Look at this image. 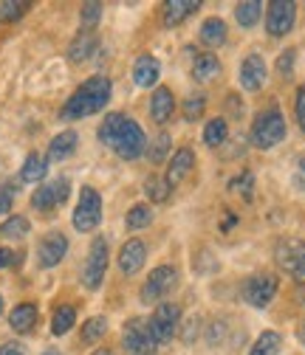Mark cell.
<instances>
[{"label": "cell", "mask_w": 305, "mask_h": 355, "mask_svg": "<svg viewBox=\"0 0 305 355\" xmlns=\"http://www.w3.org/2000/svg\"><path fill=\"white\" fill-rule=\"evenodd\" d=\"M99 141L105 147H110L124 161H136L147 150L145 130L124 113H108L105 116V121L99 124Z\"/></svg>", "instance_id": "cell-1"}, {"label": "cell", "mask_w": 305, "mask_h": 355, "mask_svg": "<svg viewBox=\"0 0 305 355\" xmlns=\"http://www.w3.org/2000/svg\"><path fill=\"white\" fill-rule=\"evenodd\" d=\"M110 94H113V85H110L108 76H91V79H85L76 91L68 96V102L63 105L60 116L65 121L94 116V113H99L110 102Z\"/></svg>", "instance_id": "cell-2"}, {"label": "cell", "mask_w": 305, "mask_h": 355, "mask_svg": "<svg viewBox=\"0 0 305 355\" xmlns=\"http://www.w3.org/2000/svg\"><path fill=\"white\" fill-rule=\"evenodd\" d=\"M283 139H286V116L280 113V107L272 105L266 110H260L252 124V144L257 150H272Z\"/></svg>", "instance_id": "cell-3"}, {"label": "cell", "mask_w": 305, "mask_h": 355, "mask_svg": "<svg viewBox=\"0 0 305 355\" xmlns=\"http://www.w3.org/2000/svg\"><path fill=\"white\" fill-rule=\"evenodd\" d=\"M99 220H102V195L94 187H82L79 203H76L74 217H71L74 229L82 232V234H88V232H94L99 226Z\"/></svg>", "instance_id": "cell-4"}, {"label": "cell", "mask_w": 305, "mask_h": 355, "mask_svg": "<svg viewBox=\"0 0 305 355\" xmlns=\"http://www.w3.org/2000/svg\"><path fill=\"white\" fill-rule=\"evenodd\" d=\"M274 259L294 282L305 285V240H297V237L280 240L274 248Z\"/></svg>", "instance_id": "cell-5"}, {"label": "cell", "mask_w": 305, "mask_h": 355, "mask_svg": "<svg viewBox=\"0 0 305 355\" xmlns=\"http://www.w3.org/2000/svg\"><path fill=\"white\" fill-rule=\"evenodd\" d=\"M277 288H280V282H277L274 274H254V277L243 279L240 296H243V302L252 304V307H266V304H272V299L277 296Z\"/></svg>", "instance_id": "cell-6"}, {"label": "cell", "mask_w": 305, "mask_h": 355, "mask_svg": "<svg viewBox=\"0 0 305 355\" xmlns=\"http://www.w3.org/2000/svg\"><path fill=\"white\" fill-rule=\"evenodd\" d=\"M179 322H181V307H179L176 302H161V304L153 310L150 322H147V327H150L156 344H164V341H170L172 336H176Z\"/></svg>", "instance_id": "cell-7"}, {"label": "cell", "mask_w": 305, "mask_h": 355, "mask_svg": "<svg viewBox=\"0 0 305 355\" xmlns=\"http://www.w3.org/2000/svg\"><path fill=\"white\" fill-rule=\"evenodd\" d=\"M105 271H108V240L105 237H97L91 243V251H88V259H85V268H82V282L88 291H97L105 279Z\"/></svg>", "instance_id": "cell-8"}, {"label": "cell", "mask_w": 305, "mask_h": 355, "mask_svg": "<svg viewBox=\"0 0 305 355\" xmlns=\"http://www.w3.org/2000/svg\"><path fill=\"white\" fill-rule=\"evenodd\" d=\"M176 285H179V271L172 268V265H158L156 271H150V279L145 282L139 296H142L145 304H153V302L164 299Z\"/></svg>", "instance_id": "cell-9"}, {"label": "cell", "mask_w": 305, "mask_h": 355, "mask_svg": "<svg viewBox=\"0 0 305 355\" xmlns=\"http://www.w3.org/2000/svg\"><path fill=\"white\" fill-rule=\"evenodd\" d=\"M122 341H124V349H127L130 355H153V349L158 347L145 319H130V322L124 324Z\"/></svg>", "instance_id": "cell-10"}, {"label": "cell", "mask_w": 305, "mask_h": 355, "mask_svg": "<svg viewBox=\"0 0 305 355\" xmlns=\"http://www.w3.org/2000/svg\"><path fill=\"white\" fill-rule=\"evenodd\" d=\"M266 9V31L272 37H286L297 23V6L291 0H272Z\"/></svg>", "instance_id": "cell-11"}, {"label": "cell", "mask_w": 305, "mask_h": 355, "mask_svg": "<svg viewBox=\"0 0 305 355\" xmlns=\"http://www.w3.org/2000/svg\"><path fill=\"white\" fill-rule=\"evenodd\" d=\"M68 189H71L68 178H57V181L40 187V189L31 195V206H34L37 211H51V209H57V206H63V203L68 200Z\"/></svg>", "instance_id": "cell-12"}, {"label": "cell", "mask_w": 305, "mask_h": 355, "mask_svg": "<svg viewBox=\"0 0 305 355\" xmlns=\"http://www.w3.org/2000/svg\"><path fill=\"white\" fill-rule=\"evenodd\" d=\"M68 254V237L60 232H51L40 240L37 245V259H40V268H54L60 265V259Z\"/></svg>", "instance_id": "cell-13"}, {"label": "cell", "mask_w": 305, "mask_h": 355, "mask_svg": "<svg viewBox=\"0 0 305 355\" xmlns=\"http://www.w3.org/2000/svg\"><path fill=\"white\" fill-rule=\"evenodd\" d=\"M266 76H269V68H266V60L260 54H249L240 62V85H243V91L257 94L260 87L266 85Z\"/></svg>", "instance_id": "cell-14"}, {"label": "cell", "mask_w": 305, "mask_h": 355, "mask_svg": "<svg viewBox=\"0 0 305 355\" xmlns=\"http://www.w3.org/2000/svg\"><path fill=\"white\" fill-rule=\"evenodd\" d=\"M145 259H147V248L142 240H127L119 251V271L127 274V277H133L145 268Z\"/></svg>", "instance_id": "cell-15"}, {"label": "cell", "mask_w": 305, "mask_h": 355, "mask_svg": "<svg viewBox=\"0 0 305 355\" xmlns=\"http://www.w3.org/2000/svg\"><path fill=\"white\" fill-rule=\"evenodd\" d=\"M192 169H195V153H192L190 147H181L176 155H172V161H170L167 184H170V187H179Z\"/></svg>", "instance_id": "cell-16"}, {"label": "cell", "mask_w": 305, "mask_h": 355, "mask_svg": "<svg viewBox=\"0 0 305 355\" xmlns=\"http://www.w3.org/2000/svg\"><path fill=\"white\" fill-rule=\"evenodd\" d=\"M176 110V96H172L170 87H156V94L150 99V116L156 124H167Z\"/></svg>", "instance_id": "cell-17"}, {"label": "cell", "mask_w": 305, "mask_h": 355, "mask_svg": "<svg viewBox=\"0 0 305 355\" xmlns=\"http://www.w3.org/2000/svg\"><path fill=\"white\" fill-rule=\"evenodd\" d=\"M37 319H40V310H37V304H31V302L17 304L12 313H9V324H12L15 333H31V330L37 327Z\"/></svg>", "instance_id": "cell-18"}, {"label": "cell", "mask_w": 305, "mask_h": 355, "mask_svg": "<svg viewBox=\"0 0 305 355\" xmlns=\"http://www.w3.org/2000/svg\"><path fill=\"white\" fill-rule=\"evenodd\" d=\"M97 46H99V37L94 31H79L74 37V42L68 46V60L71 62H85L88 57H94Z\"/></svg>", "instance_id": "cell-19"}, {"label": "cell", "mask_w": 305, "mask_h": 355, "mask_svg": "<svg viewBox=\"0 0 305 355\" xmlns=\"http://www.w3.org/2000/svg\"><path fill=\"white\" fill-rule=\"evenodd\" d=\"M158 76H161L158 60L150 57V54H142V57L136 60V65H133V82H136L139 87H153V85L158 82Z\"/></svg>", "instance_id": "cell-20"}, {"label": "cell", "mask_w": 305, "mask_h": 355, "mask_svg": "<svg viewBox=\"0 0 305 355\" xmlns=\"http://www.w3.org/2000/svg\"><path fill=\"white\" fill-rule=\"evenodd\" d=\"M198 9H201L198 0H167L164 3V26H181Z\"/></svg>", "instance_id": "cell-21"}, {"label": "cell", "mask_w": 305, "mask_h": 355, "mask_svg": "<svg viewBox=\"0 0 305 355\" xmlns=\"http://www.w3.org/2000/svg\"><path fill=\"white\" fill-rule=\"evenodd\" d=\"M76 144H79V136H76V132H74V130H63L60 136H54V139H51L49 158H51V161H65L68 155H74Z\"/></svg>", "instance_id": "cell-22"}, {"label": "cell", "mask_w": 305, "mask_h": 355, "mask_svg": "<svg viewBox=\"0 0 305 355\" xmlns=\"http://www.w3.org/2000/svg\"><path fill=\"white\" fill-rule=\"evenodd\" d=\"M226 23L221 20V17H209V20H204V26H201V42L204 46H209V49H217V46H224L226 42Z\"/></svg>", "instance_id": "cell-23"}, {"label": "cell", "mask_w": 305, "mask_h": 355, "mask_svg": "<svg viewBox=\"0 0 305 355\" xmlns=\"http://www.w3.org/2000/svg\"><path fill=\"white\" fill-rule=\"evenodd\" d=\"M217 73H221V60L215 54H198L195 62H192V79L195 82H212Z\"/></svg>", "instance_id": "cell-24"}, {"label": "cell", "mask_w": 305, "mask_h": 355, "mask_svg": "<svg viewBox=\"0 0 305 355\" xmlns=\"http://www.w3.org/2000/svg\"><path fill=\"white\" fill-rule=\"evenodd\" d=\"M46 169H49V158L40 155V153H31L26 161H23V169H20V181L26 184H37L46 178Z\"/></svg>", "instance_id": "cell-25"}, {"label": "cell", "mask_w": 305, "mask_h": 355, "mask_svg": "<svg viewBox=\"0 0 305 355\" xmlns=\"http://www.w3.org/2000/svg\"><path fill=\"white\" fill-rule=\"evenodd\" d=\"M28 232H31V223L23 214H12L6 223L0 226V237H6V240H23V237H28Z\"/></svg>", "instance_id": "cell-26"}, {"label": "cell", "mask_w": 305, "mask_h": 355, "mask_svg": "<svg viewBox=\"0 0 305 355\" xmlns=\"http://www.w3.org/2000/svg\"><path fill=\"white\" fill-rule=\"evenodd\" d=\"M226 139H229V124H226V119H212V121H206V127H204V144L221 147Z\"/></svg>", "instance_id": "cell-27"}, {"label": "cell", "mask_w": 305, "mask_h": 355, "mask_svg": "<svg viewBox=\"0 0 305 355\" xmlns=\"http://www.w3.org/2000/svg\"><path fill=\"white\" fill-rule=\"evenodd\" d=\"M74 322H76V310H74L71 304H60L57 313H54V319H51V333H54V336H65V333L74 327Z\"/></svg>", "instance_id": "cell-28"}, {"label": "cell", "mask_w": 305, "mask_h": 355, "mask_svg": "<svg viewBox=\"0 0 305 355\" xmlns=\"http://www.w3.org/2000/svg\"><path fill=\"white\" fill-rule=\"evenodd\" d=\"M280 347H283L280 333L266 330L263 336H260V338L254 341V347H252V352H249V355H277V352H280Z\"/></svg>", "instance_id": "cell-29"}, {"label": "cell", "mask_w": 305, "mask_h": 355, "mask_svg": "<svg viewBox=\"0 0 305 355\" xmlns=\"http://www.w3.org/2000/svg\"><path fill=\"white\" fill-rule=\"evenodd\" d=\"M260 15H263V3H257V0H246V3H238L235 9V17L243 28H252L260 20Z\"/></svg>", "instance_id": "cell-30"}, {"label": "cell", "mask_w": 305, "mask_h": 355, "mask_svg": "<svg viewBox=\"0 0 305 355\" xmlns=\"http://www.w3.org/2000/svg\"><path fill=\"white\" fill-rule=\"evenodd\" d=\"M145 192H147V198H150L153 203H164V200L170 198L172 187L167 184V178H156V175H150L147 181H145Z\"/></svg>", "instance_id": "cell-31"}, {"label": "cell", "mask_w": 305, "mask_h": 355, "mask_svg": "<svg viewBox=\"0 0 305 355\" xmlns=\"http://www.w3.org/2000/svg\"><path fill=\"white\" fill-rule=\"evenodd\" d=\"M124 223H127V229H147L150 223H153V209L150 206H145V203H139V206H133V209H130L127 211V220H124Z\"/></svg>", "instance_id": "cell-32"}, {"label": "cell", "mask_w": 305, "mask_h": 355, "mask_svg": "<svg viewBox=\"0 0 305 355\" xmlns=\"http://www.w3.org/2000/svg\"><path fill=\"white\" fill-rule=\"evenodd\" d=\"M105 333H108V319L105 316H94V319H88V322L82 324V341L85 344L99 341Z\"/></svg>", "instance_id": "cell-33"}, {"label": "cell", "mask_w": 305, "mask_h": 355, "mask_svg": "<svg viewBox=\"0 0 305 355\" xmlns=\"http://www.w3.org/2000/svg\"><path fill=\"white\" fill-rule=\"evenodd\" d=\"M229 192L243 195V200H252V192H254V172L243 169L238 178H232V181H229Z\"/></svg>", "instance_id": "cell-34"}, {"label": "cell", "mask_w": 305, "mask_h": 355, "mask_svg": "<svg viewBox=\"0 0 305 355\" xmlns=\"http://www.w3.org/2000/svg\"><path fill=\"white\" fill-rule=\"evenodd\" d=\"M172 150V139L167 136V132H158V136L150 141V150H147V155H150V164H161L164 158H167V153Z\"/></svg>", "instance_id": "cell-35"}, {"label": "cell", "mask_w": 305, "mask_h": 355, "mask_svg": "<svg viewBox=\"0 0 305 355\" xmlns=\"http://www.w3.org/2000/svg\"><path fill=\"white\" fill-rule=\"evenodd\" d=\"M28 12V3L23 0H9V3H0V20H20Z\"/></svg>", "instance_id": "cell-36"}, {"label": "cell", "mask_w": 305, "mask_h": 355, "mask_svg": "<svg viewBox=\"0 0 305 355\" xmlns=\"http://www.w3.org/2000/svg\"><path fill=\"white\" fill-rule=\"evenodd\" d=\"M204 110H206V96H190L187 102H184V119L187 121H195V119H201L204 116Z\"/></svg>", "instance_id": "cell-37"}, {"label": "cell", "mask_w": 305, "mask_h": 355, "mask_svg": "<svg viewBox=\"0 0 305 355\" xmlns=\"http://www.w3.org/2000/svg\"><path fill=\"white\" fill-rule=\"evenodd\" d=\"M99 17H102V3H82V9H79V20H82V26H97L99 23Z\"/></svg>", "instance_id": "cell-38"}, {"label": "cell", "mask_w": 305, "mask_h": 355, "mask_svg": "<svg viewBox=\"0 0 305 355\" xmlns=\"http://www.w3.org/2000/svg\"><path fill=\"white\" fill-rule=\"evenodd\" d=\"M294 62H297V51H294V49H286V51L280 54V60H277V71H280L283 76H288V73L294 71Z\"/></svg>", "instance_id": "cell-39"}, {"label": "cell", "mask_w": 305, "mask_h": 355, "mask_svg": "<svg viewBox=\"0 0 305 355\" xmlns=\"http://www.w3.org/2000/svg\"><path fill=\"white\" fill-rule=\"evenodd\" d=\"M294 113H297L299 130L305 132V85H299V87H297V99H294Z\"/></svg>", "instance_id": "cell-40"}, {"label": "cell", "mask_w": 305, "mask_h": 355, "mask_svg": "<svg viewBox=\"0 0 305 355\" xmlns=\"http://www.w3.org/2000/svg\"><path fill=\"white\" fill-rule=\"evenodd\" d=\"M15 184H6V187H0V214H9L12 203H15Z\"/></svg>", "instance_id": "cell-41"}, {"label": "cell", "mask_w": 305, "mask_h": 355, "mask_svg": "<svg viewBox=\"0 0 305 355\" xmlns=\"http://www.w3.org/2000/svg\"><path fill=\"white\" fill-rule=\"evenodd\" d=\"M224 336H226V322H224V319H221V322H212L209 336H206V338H209V344L215 347L217 341H224Z\"/></svg>", "instance_id": "cell-42"}, {"label": "cell", "mask_w": 305, "mask_h": 355, "mask_svg": "<svg viewBox=\"0 0 305 355\" xmlns=\"http://www.w3.org/2000/svg\"><path fill=\"white\" fill-rule=\"evenodd\" d=\"M198 327H201V319H198V316H192V319L187 322V330L181 333V338H184L187 344H192V341H195V336H198Z\"/></svg>", "instance_id": "cell-43"}, {"label": "cell", "mask_w": 305, "mask_h": 355, "mask_svg": "<svg viewBox=\"0 0 305 355\" xmlns=\"http://www.w3.org/2000/svg\"><path fill=\"white\" fill-rule=\"evenodd\" d=\"M0 355H26V349L17 341H6L3 347H0Z\"/></svg>", "instance_id": "cell-44"}, {"label": "cell", "mask_w": 305, "mask_h": 355, "mask_svg": "<svg viewBox=\"0 0 305 355\" xmlns=\"http://www.w3.org/2000/svg\"><path fill=\"white\" fill-rule=\"evenodd\" d=\"M17 259H15V251L12 248H0V271L3 268H9V265H15Z\"/></svg>", "instance_id": "cell-45"}, {"label": "cell", "mask_w": 305, "mask_h": 355, "mask_svg": "<svg viewBox=\"0 0 305 355\" xmlns=\"http://www.w3.org/2000/svg\"><path fill=\"white\" fill-rule=\"evenodd\" d=\"M235 223H238V214H235V211H226V220H224V226H221V229H224V232H229Z\"/></svg>", "instance_id": "cell-46"}, {"label": "cell", "mask_w": 305, "mask_h": 355, "mask_svg": "<svg viewBox=\"0 0 305 355\" xmlns=\"http://www.w3.org/2000/svg\"><path fill=\"white\" fill-rule=\"evenodd\" d=\"M226 105H229V110H232L235 116H240V113H243V105H238V96H229V99H226Z\"/></svg>", "instance_id": "cell-47"}, {"label": "cell", "mask_w": 305, "mask_h": 355, "mask_svg": "<svg viewBox=\"0 0 305 355\" xmlns=\"http://www.w3.org/2000/svg\"><path fill=\"white\" fill-rule=\"evenodd\" d=\"M94 355H113V349H97Z\"/></svg>", "instance_id": "cell-48"}, {"label": "cell", "mask_w": 305, "mask_h": 355, "mask_svg": "<svg viewBox=\"0 0 305 355\" xmlns=\"http://www.w3.org/2000/svg\"><path fill=\"white\" fill-rule=\"evenodd\" d=\"M42 355H63V352H60V349H46Z\"/></svg>", "instance_id": "cell-49"}, {"label": "cell", "mask_w": 305, "mask_h": 355, "mask_svg": "<svg viewBox=\"0 0 305 355\" xmlns=\"http://www.w3.org/2000/svg\"><path fill=\"white\" fill-rule=\"evenodd\" d=\"M299 338H302V344H305V322H302V330H299Z\"/></svg>", "instance_id": "cell-50"}, {"label": "cell", "mask_w": 305, "mask_h": 355, "mask_svg": "<svg viewBox=\"0 0 305 355\" xmlns=\"http://www.w3.org/2000/svg\"><path fill=\"white\" fill-rule=\"evenodd\" d=\"M0 313H3V296H0Z\"/></svg>", "instance_id": "cell-51"}]
</instances>
